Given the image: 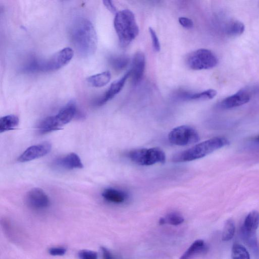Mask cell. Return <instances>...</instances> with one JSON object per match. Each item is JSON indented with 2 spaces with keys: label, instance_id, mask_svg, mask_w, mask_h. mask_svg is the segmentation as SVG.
Here are the masks:
<instances>
[{
  "label": "cell",
  "instance_id": "8992f818",
  "mask_svg": "<svg viewBox=\"0 0 259 259\" xmlns=\"http://www.w3.org/2000/svg\"><path fill=\"white\" fill-rule=\"evenodd\" d=\"M74 55L73 49L66 47L47 60H39V72L44 73L55 72L67 65L72 60Z\"/></svg>",
  "mask_w": 259,
  "mask_h": 259
},
{
  "label": "cell",
  "instance_id": "30bf717a",
  "mask_svg": "<svg viewBox=\"0 0 259 259\" xmlns=\"http://www.w3.org/2000/svg\"><path fill=\"white\" fill-rule=\"evenodd\" d=\"M130 76L131 72L130 70L122 78L113 82L109 90L97 102V105L102 106L104 105L114 97L117 94H118L124 87L127 80Z\"/></svg>",
  "mask_w": 259,
  "mask_h": 259
},
{
  "label": "cell",
  "instance_id": "ac0fdd59",
  "mask_svg": "<svg viewBox=\"0 0 259 259\" xmlns=\"http://www.w3.org/2000/svg\"><path fill=\"white\" fill-rule=\"evenodd\" d=\"M208 250V247L204 241H195L181 257L180 259H192L195 256L204 253Z\"/></svg>",
  "mask_w": 259,
  "mask_h": 259
},
{
  "label": "cell",
  "instance_id": "cb8c5ba5",
  "mask_svg": "<svg viewBox=\"0 0 259 259\" xmlns=\"http://www.w3.org/2000/svg\"><path fill=\"white\" fill-rule=\"evenodd\" d=\"M231 257L232 259H250V255L245 247L235 243L232 248Z\"/></svg>",
  "mask_w": 259,
  "mask_h": 259
},
{
  "label": "cell",
  "instance_id": "7402d4cb",
  "mask_svg": "<svg viewBox=\"0 0 259 259\" xmlns=\"http://www.w3.org/2000/svg\"><path fill=\"white\" fill-rule=\"evenodd\" d=\"M129 61V58L128 56L121 55L112 57L110 60V63L115 70H122L128 66Z\"/></svg>",
  "mask_w": 259,
  "mask_h": 259
},
{
  "label": "cell",
  "instance_id": "4316f807",
  "mask_svg": "<svg viewBox=\"0 0 259 259\" xmlns=\"http://www.w3.org/2000/svg\"><path fill=\"white\" fill-rule=\"evenodd\" d=\"M243 240L255 254L258 255L259 253V247L256 234H246L242 233Z\"/></svg>",
  "mask_w": 259,
  "mask_h": 259
},
{
  "label": "cell",
  "instance_id": "484cf974",
  "mask_svg": "<svg viewBox=\"0 0 259 259\" xmlns=\"http://www.w3.org/2000/svg\"><path fill=\"white\" fill-rule=\"evenodd\" d=\"M164 225L169 224V225L178 226L184 222V218L179 213L176 212H172L168 214L165 217L163 218Z\"/></svg>",
  "mask_w": 259,
  "mask_h": 259
},
{
  "label": "cell",
  "instance_id": "52a82bcc",
  "mask_svg": "<svg viewBox=\"0 0 259 259\" xmlns=\"http://www.w3.org/2000/svg\"><path fill=\"white\" fill-rule=\"evenodd\" d=\"M171 144L178 146H187L197 143L199 136L195 129L188 126L174 128L168 136Z\"/></svg>",
  "mask_w": 259,
  "mask_h": 259
},
{
  "label": "cell",
  "instance_id": "83f0119b",
  "mask_svg": "<svg viewBox=\"0 0 259 259\" xmlns=\"http://www.w3.org/2000/svg\"><path fill=\"white\" fill-rule=\"evenodd\" d=\"M78 256L80 259H98V254L96 252L91 250L80 251Z\"/></svg>",
  "mask_w": 259,
  "mask_h": 259
},
{
  "label": "cell",
  "instance_id": "603a6c76",
  "mask_svg": "<svg viewBox=\"0 0 259 259\" xmlns=\"http://www.w3.org/2000/svg\"><path fill=\"white\" fill-rule=\"evenodd\" d=\"M235 231L234 222L230 219L225 223L222 234V240L224 242H228L232 239Z\"/></svg>",
  "mask_w": 259,
  "mask_h": 259
},
{
  "label": "cell",
  "instance_id": "4fadbf2b",
  "mask_svg": "<svg viewBox=\"0 0 259 259\" xmlns=\"http://www.w3.org/2000/svg\"><path fill=\"white\" fill-rule=\"evenodd\" d=\"M78 114L76 102L74 101L69 102L57 114L56 119L61 127L71 121Z\"/></svg>",
  "mask_w": 259,
  "mask_h": 259
},
{
  "label": "cell",
  "instance_id": "d6a6232c",
  "mask_svg": "<svg viewBox=\"0 0 259 259\" xmlns=\"http://www.w3.org/2000/svg\"><path fill=\"white\" fill-rule=\"evenodd\" d=\"M101 251L103 259H114L110 251L104 247H102Z\"/></svg>",
  "mask_w": 259,
  "mask_h": 259
},
{
  "label": "cell",
  "instance_id": "44dd1931",
  "mask_svg": "<svg viewBox=\"0 0 259 259\" xmlns=\"http://www.w3.org/2000/svg\"><path fill=\"white\" fill-rule=\"evenodd\" d=\"M245 30V27L242 22L234 20L230 22L226 28V32L230 37L241 36Z\"/></svg>",
  "mask_w": 259,
  "mask_h": 259
},
{
  "label": "cell",
  "instance_id": "f546056e",
  "mask_svg": "<svg viewBox=\"0 0 259 259\" xmlns=\"http://www.w3.org/2000/svg\"><path fill=\"white\" fill-rule=\"evenodd\" d=\"M49 252L50 255L53 256H62L65 254L66 249L60 247H56V248H50Z\"/></svg>",
  "mask_w": 259,
  "mask_h": 259
},
{
  "label": "cell",
  "instance_id": "4dcf8cb0",
  "mask_svg": "<svg viewBox=\"0 0 259 259\" xmlns=\"http://www.w3.org/2000/svg\"><path fill=\"white\" fill-rule=\"evenodd\" d=\"M180 24L184 28L190 29L194 27V22L192 19L186 17H180L179 19Z\"/></svg>",
  "mask_w": 259,
  "mask_h": 259
},
{
  "label": "cell",
  "instance_id": "ba28073f",
  "mask_svg": "<svg viewBox=\"0 0 259 259\" xmlns=\"http://www.w3.org/2000/svg\"><path fill=\"white\" fill-rule=\"evenodd\" d=\"M52 149V146L49 143H44L32 146L28 148L19 157L17 161L26 162L38 159L48 155Z\"/></svg>",
  "mask_w": 259,
  "mask_h": 259
},
{
  "label": "cell",
  "instance_id": "6da1fadb",
  "mask_svg": "<svg viewBox=\"0 0 259 259\" xmlns=\"http://www.w3.org/2000/svg\"><path fill=\"white\" fill-rule=\"evenodd\" d=\"M69 36L75 48L82 56L88 57L96 52L97 45V34L91 22L79 17L73 21Z\"/></svg>",
  "mask_w": 259,
  "mask_h": 259
},
{
  "label": "cell",
  "instance_id": "7c38bea8",
  "mask_svg": "<svg viewBox=\"0 0 259 259\" xmlns=\"http://www.w3.org/2000/svg\"><path fill=\"white\" fill-rule=\"evenodd\" d=\"M146 67V58L145 54L141 52H137L133 60L132 69L130 70L132 75L133 83L135 85L139 83L142 80Z\"/></svg>",
  "mask_w": 259,
  "mask_h": 259
},
{
  "label": "cell",
  "instance_id": "3957f363",
  "mask_svg": "<svg viewBox=\"0 0 259 259\" xmlns=\"http://www.w3.org/2000/svg\"><path fill=\"white\" fill-rule=\"evenodd\" d=\"M114 27L120 44L126 47L138 36L139 30L135 16L130 10L125 9L118 12L114 19Z\"/></svg>",
  "mask_w": 259,
  "mask_h": 259
},
{
  "label": "cell",
  "instance_id": "277c9868",
  "mask_svg": "<svg viewBox=\"0 0 259 259\" xmlns=\"http://www.w3.org/2000/svg\"><path fill=\"white\" fill-rule=\"evenodd\" d=\"M128 157L133 162L141 166L163 163L166 159L164 152L159 148L135 149L129 152Z\"/></svg>",
  "mask_w": 259,
  "mask_h": 259
},
{
  "label": "cell",
  "instance_id": "d6986e66",
  "mask_svg": "<svg viewBox=\"0 0 259 259\" xmlns=\"http://www.w3.org/2000/svg\"><path fill=\"white\" fill-rule=\"evenodd\" d=\"M111 78L110 72L105 71L88 77L87 81L91 86L99 88L107 85L110 81Z\"/></svg>",
  "mask_w": 259,
  "mask_h": 259
},
{
  "label": "cell",
  "instance_id": "5b68a950",
  "mask_svg": "<svg viewBox=\"0 0 259 259\" xmlns=\"http://www.w3.org/2000/svg\"><path fill=\"white\" fill-rule=\"evenodd\" d=\"M188 67L199 70L213 68L218 64L217 56L210 50L201 49L191 53L186 59Z\"/></svg>",
  "mask_w": 259,
  "mask_h": 259
},
{
  "label": "cell",
  "instance_id": "5bb4252c",
  "mask_svg": "<svg viewBox=\"0 0 259 259\" xmlns=\"http://www.w3.org/2000/svg\"><path fill=\"white\" fill-rule=\"evenodd\" d=\"M55 164L57 167L66 170L82 169L84 167L80 158L75 153H71L65 157L57 159Z\"/></svg>",
  "mask_w": 259,
  "mask_h": 259
},
{
  "label": "cell",
  "instance_id": "f1b7e54d",
  "mask_svg": "<svg viewBox=\"0 0 259 259\" xmlns=\"http://www.w3.org/2000/svg\"><path fill=\"white\" fill-rule=\"evenodd\" d=\"M149 31L152 42L153 47L156 52H159L161 50V45L158 39L157 34L154 29L149 28Z\"/></svg>",
  "mask_w": 259,
  "mask_h": 259
},
{
  "label": "cell",
  "instance_id": "9c48e42d",
  "mask_svg": "<svg viewBox=\"0 0 259 259\" xmlns=\"http://www.w3.org/2000/svg\"><path fill=\"white\" fill-rule=\"evenodd\" d=\"M28 205L36 210H42L50 205V199L48 195L39 188H34L28 192L26 197Z\"/></svg>",
  "mask_w": 259,
  "mask_h": 259
},
{
  "label": "cell",
  "instance_id": "ffe728a7",
  "mask_svg": "<svg viewBox=\"0 0 259 259\" xmlns=\"http://www.w3.org/2000/svg\"><path fill=\"white\" fill-rule=\"evenodd\" d=\"M18 117L14 114H10L1 117L0 119V133H2L14 130L18 125Z\"/></svg>",
  "mask_w": 259,
  "mask_h": 259
},
{
  "label": "cell",
  "instance_id": "d4e9b609",
  "mask_svg": "<svg viewBox=\"0 0 259 259\" xmlns=\"http://www.w3.org/2000/svg\"><path fill=\"white\" fill-rule=\"evenodd\" d=\"M217 94L216 90L209 89L202 92L192 94L190 100H207L213 99Z\"/></svg>",
  "mask_w": 259,
  "mask_h": 259
},
{
  "label": "cell",
  "instance_id": "836d02e7",
  "mask_svg": "<svg viewBox=\"0 0 259 259\" xmlns=\"http://www.w3.org/2000/svg\"><path fill=\"white\" fill-rule=\"evenodd\" d=\"M256 140L257 141H258V142H259V136L257 137Z\"/></svg>",
  "mask_w": 259,
  "mask_h": 259
},
{
  "label": "cell",
  "instance_id": "7a4b0ae2",
  "mask_svg": "<svg viewBox=\"0 0 259 259\" xmlns=\"http://www.w3.org/2000/svg\"><path fill=\"white\" fill-rule=\"evenodd\" d=\"M229 144V141L226 138H213L178 153L174 156L172 161L174 162H184L202 159Z\"/></svg>",
  "mask_w": 259,
  "mask_h": 259
},
{
  "label": "cell",
  "instance_id": "1f68e13d",
  "mask_svg": "<svg viewBox=\"0 0 259 259\" xmlns=\"http://www.w3.org/2000/svg\"><path fill=\"white\" fill-rule=\"evenodd\" d=\"M103 4H104V6L106 7H107V8L110 11H111V13H112L113 14L116 13V8H115V6L113 3L112 1H108H108H107V0H106V1H103Z\"/></svg>",
  "mask_w": 259,
  "mask_h": 259
},
{
  "label": "cell",
  "instance_id": "8fae6325",
  "mask_svg": "<svg viewBox=\"0 0 259 259\" xmlns=\"http://www.w3.org/2000/svg\"><path fill=\"white\" fill-rule=\"evenodd\" d=\"M250 94L248 92L241 90L224 99L220 103V107L225 109L239 107L248 103L250 101Z\"/></svg>",
  "mask_w": 259,
  "mask_h": 259
},
{
  "label": "cell",
  "instance_id": "2e32d148",
  "mask_svg": "<svg viewBox=\"0 0 259 259\" xmlns=\"http://www.w3.org/2000/svg\"><path fill=\"white\" fill-rule=\"evenodd\" d=\"M259 226V212L253 210L246 216L242 227V233L256 234Z\"/></svg>",
  "mask_w": 259,
  "mask_h": 259
},
{
  "label": "cell",
  "instance_id": "9a60e30c",
  "mask_svg": "<svg viewBox=\"0 0 259 259\" xmlns=\"http://www.w3.org/2000/svg\"><path fill=\"white\" fill-rule=\"evenodd\" d=\"M61 128L56 119L55 115L46 117L41 121L37 127L38 132L41 135L57 131Z\"/></svg>",
  "mask_w": 259,
  "mask_h": 259
},
{
  "label": "cell",
  "instance_id": "e0dca14e",
  "mask_svg": "<svg viewBox=\"0 0 259 259\" xmlns=\"http://www.w3.org/2000/svg\"><path fill=\"white\" fill-rule=\"evenodd\" d=\"M106 201L114 204L124 203L127 198V194L123 191L110 188L105 190L102 194Z\"/></svg>",
  "mask_w": 259,
  "mask_h": 259
}]
</instances>
